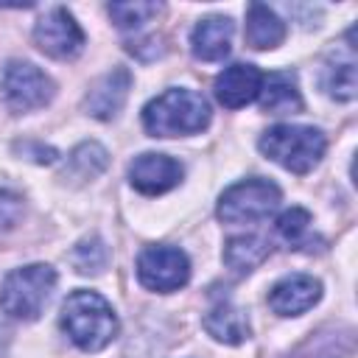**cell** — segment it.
<instances>
[{
    "instance_id": "cell-18",
    "label": "cell",
    "mask_w": 358,
    "mask_h": 358,
    "mask_svg": "<svg viewBox=\"0 0 358 358\" xmlns=\"http://www.w3.org/2000/svg\"><path fill=\"white\" fill-rule=\"evenodd\" d=\"M106 11L117 22V28L131 31V28H143L145 22H151L162 11V6L159 3H109Z\"/></svg>"
},
{
    "instance_id": "cell-21",
    "label": "cell",
    "mask_w": 358,
    "mask_h": 358,
    "mask_svg": "<svg viewBox=\"0 0 358 358\" xmlns=\"http://www.w3.org/2000/svg\"><path fill=\"white\" fill-rule=\"evenodd\" d=\"M327 92L336 101H352L355 98V64L350 62H338L327 67V78H324Z\"/></svg>"
},
{
    "instance_id": "cell-4",
    "label": "cell",
    "mask_w": 358,
    "mask_h": 358,
    "mask_svg": "<svg viewBox=\"0 0 358 358\" xmlns=\"http://www.w3.org/2000/svg\"><path fill=\"white\" fill-rule=\"evenodd\" d=\"M56 288V271L45 263H31L6 274L0 285V308L14 319H36Z\"/></svg>"
},
{
    "instance_id": "cell-12",
    "label": "cell",
    "mask_w": 358,
    "mask_h": 358,
    "mask_svg": "<svg viewBox=\"0 0 358 358\" xmlns=\"http://www.w3.org/2000/svg\"><path fill=\"white\" fill-rule=\"evenodd\" d=\"M129 87H131V76H129L126 67L109 70V73L101 76V78L92 84V90L87 92V98H84L87 112H90L92 117H98V120H112V117L120 112V106L126 103Z\"/></svg>"
},
{
    "instance_id": "cell-5",
    "label": "cell",
    "mask_w": 358,
    "mask_h": 358,
    "mask_svg": "<svg viewBox=\"0 0 358 358\" xmlns=\"http://www.w3.org/2000/svg\"><path fill=\"white\" fill-rule=\"evenodd\" d=\"M280 204V187L268 179H246L227 187L218 199V218L224 224H255L263 221Z\"/></svg>"
},
{
    "instance_id": "cell-9",
    "label": "cell",
    "mask_w": 358,
    "mask_h": 358,
    "mask_svg": "<svg viewBox=\"0 0 358 358\" xmlns=\"http://www.w3.org/2000/svg\"><path fill=\"white\" fill-rule=\"evenodd\" d=\"M182 173L185 168L168 154H140L129 168V182L145 196H159L176 187L182 182Z\"/></svg>"
},
{
    "instance_id": "cell-23",
    "label": "cell",
    "mask_w": 358,
    "mask_h": 358,
    "mask_svg": "<svg viewBox=\"0 0 358 358\" xmlns=\"http://www.w3.org/2000/svg\"><path fill=\"white\" fill-rule=\"evenodd\" d=\"M22 215V201L20 196L0 190V229H11Z\"/></svg>"
},
{
    "instance_id": "cell-2",
    "label": "cell",
    "mask_w": 358,
    "mask_h": 358,
    "mask_svg": "<svg viewBox=\"0 0 358 358\" xmlns=\"http://www.w3.org/2000/svg\"><path fill=\"white\" fill-rule=\"evenodd\" d=\"M210 123V103L196 90H165L143 109V129L151 137L196 134Z\"/></svg>"
},
{
    "instance_id": "cell-1",
    "label": "cell",
    "mask_w": 358,
    "mask_h": 358,
    "mask_svg": "<svg viewBox=\"0 0 358 358\" xmlns=\"http://www.w3.org/2000/svg\"><path fill=\"white\" fill-rule=\"evenodd\" d=\"M62 330L84 352H98L117 336L112 305L95 291H73L62 305Z\"/></svg>"
},
{
    "instance_id": "cell-10",
    "label": "cell",
    "mask_w": 358,
    "mask_h": 358,
    "mask_svg": "<svg viewBox=\"0 0 358 358\" xmlns=\"http://www.w3.org/2000/svg\"><path fill=\"white\" fill-rule=\"evenodd\" d=\"M260 87H263V73L255 64L238 62V64H232V67L218 73V78H215V98L227 109H241V106L252 103L260 95Z\"/></svg>"
},
{
    "instance_id": "cell-11",
    "label": "cell",
    "mask_w": 358,
    "mask_h": 358,
    "mask_svg": "<svg viewBox=\"0 0 358 358\" xmlns=\"http://www.w3.org/2000/svg\"><path fill=\"white\" fill-rule=\"evenodd\" d=\"M322 296V282L308 277V274H291L285 280H280L271 294H268V305L274 313L280 316H299L305 310H310Z\"/></svg>"
},
{
    "instance_id": "cell-6",
    "label": "cell",
    "mask_w": 358,
    "mask_h": 358,
    "mask_svg": "<svg viewBox=\"0 0 358 358\" xmlns=\"http://www.w3.org/2000/svg\"><path fill=\"white\" fill-rule=\"evenodd\" d=\"M137 277L151 291H176L190 280V260L176 246H148L137 257Z\"/></svg>"
},
{
    "instance_id": "cell-16",
    "label": "cell",
    "mask_w": 358,
    "mask_h": 358,
    "mask_svg": "<svg viewBox=\"0 0 358 358\" xmlns=\"http://www.w3.org/2000/svg\"><path fill=\"white\" fill-rule=\"evenodd\" d=\"M204 330L224 344H241L249 336V322L246 313L235 308L229 299H218L204 316Z\"/></svg>"
},
{
    "instance_id": "cell-15",
    "label": "cell",
    "mask_w": 358,
    "mask_h": 358,
    "mask_svg": "<svg viewBox=\"0 0 358 358\" xmlns=\"http://www.w3.org/2000/svg\"><path fill=\"white\" fill-rule=\"evenodd\" d=\"M285 39V22L263 3L246 8V45L255 50H271Z\"/></svg>"
},
{
    "instance_id": "cell-3",
    "label": "cell",
    "mask_w": 358,
    "mask_h": 358,
    "mask_svg": "<svg viewBox=\"0 0 358 358\" xmlns=\"http://www.w3.org/2000/svg\"><path fill=\"white\" fill-rule=\"evenodd\" d=\"M260 151L291 173H308L324 157V134L313 126H271L260 137Z\"/></svg>"
},
{
    "instance_id": "cell-13",
    "label": "cell",
    "mask_w": 358,
    "mask_h": 358,
    "mask_svg": "<svg viewBox=\"0 0 358 358\" xmlns=\"http://www.w3.org/2000/svg\"><path fill=\"white\" fill-rule=\"evenodd\" d=\"M232 48V20L229 17H204L190 34V50L201 62H221Z\"/></svg>"
},
{
    "instance_id": "cell-22",
    "label": "cell",
    "mask_w": 358,
    "mask_h": 358,
    "mask_svg": "<svg viewBox=\"0 0 358 358\" xmlns=\"http://www.w3.org/2000/svg\"><path fill=\"white\" fill-rule=\"evenodd\" d=\"M308 224H310V215H308V210H302V207H291V210H285L280 218H277V235L285 241V243H299V238L308 232Z\"/></svg>"
},
{
    "instance_id": "cell-19",
    "label": "cell",
    "mask_w": 358,
    "mask_h": 358,
    "mask_svg": "<svg viewBox=\"0 0 358 358\" xmlns=\"http://www.w3.org/2000/svg\"><path fill=\"white\" fill-rule=\"evenodd\" d=\"M67 165L76 179H92L106 168V151L98 143H84L70 154Z\"/></svg>"
},
{
    "instance_id": "cell-17",
    "label": "cell",
    "mask_w": 358,
    "mask_h": 358,
    "mask_svg": "<svg viewBox=\"0 0 358 358\" xmlns=\"http://www.w3.org/2000/svg\"><path fill=\"white\" fill-rule=\"evenodd\" d=\"M268 257V243L255 235L232 238L224 249V260L235 274H249L255 266H260Z\"/></svg>"
},
{
    "instance_id": "cell-20",
    "label": "cell",
    "mask_w": 358,
    "mask_h": 358,
    "mask_svg": "<svg viewBox=\"0 0 358 358\" xmlns=\"http://www.w3.org/2000/svg\"><path fill=\"white\" fill-rule=\"evenodd\" d=\"M106 246L98 238H84L73 252H70V263L76 266V271L81 274H98L106 266Z\"/></svg>"
},
{
    "instance_id": "cell-14",
    "label": "cell",
    "mask_w": 358,
    "mask_h": 358,
    "mask_svg": "<svg viewBox=\"0 0 358 358\" xmlns=\"http://www.w3.org/2000/svg\"><path fill=\"white\" fill-rule=\"evenodd\" d=\"M257 98H260V106L271 115H294L302 109L296 78L288 70H277L271 76H263V87H260Z\"/></svg>"
},
{
    "instance_id": "cell-7",
    "label": "cell",
    "mask_w": 358,
    "mask_h": 358,
    "mask_svg": "<svg viewBox=\"0 0 358 358\" xmlns=\"http://www.w3.org/2000/svg\"><path fill=\"white\" fill-rule=\"evenodd\" d=\"M3 95L14 112H31L53 98V81L31 62H11L3 73Z\"/></svg>"
},
{
    "instance_id": "cell-8",
    "label": "cell",
    "mask_w": 358,
    "mask_h": 358,
    "mask_svg": "<svg viewBox=\"0 0 358 358\" xmlns=\"http://www.w3.org/2000/svg\"><path fill=\"white\" fill-rule=\"evenodd\" d=\"M34 42L42 53L53 59H73L84 48V31L73 20V14L62 6L50 8L34 28Z\"/></svg>"
}]
</instances>
